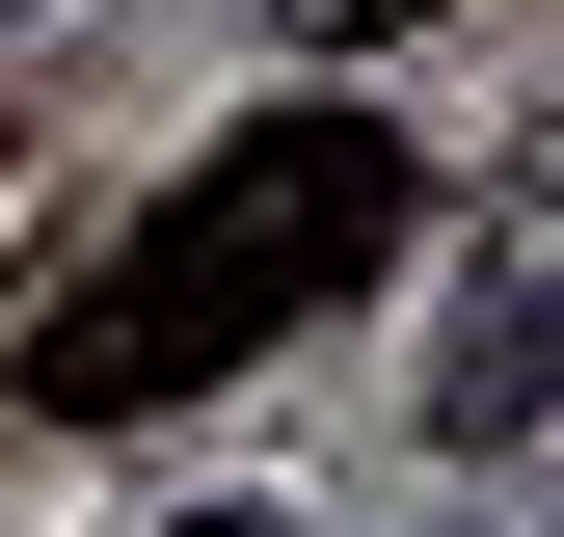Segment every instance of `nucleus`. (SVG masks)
<instances>
[{
  "label": "nucleus",
  "mask_w": 564,
  "mask_h": 537,
  "mask_svg": "<svg viewBox=\"0 0 564 537\" xmlns=\"http://www.w3.org/2000/svg\"><path fill=\"white\" fill-rule=\"evenodd\" d=\"M188 537H296V511H188Z\"/></svg>",
  "instance_id": "obj_3"
},
{
  "label": "nucleus",
  "mask_w": 564,
  "mask_h": 537,
  "mask_svg": "<svg viewBox=\"0 0 564 537\" xmlns=\"http://www.w3.org/2000/svg\"><path fill=\"white\" fill-rule=\"evenodd\" d=\"M377 242H403V134H377V108H242L216 162H188L162 216L28 322V403H54V430H134V403L242 376L269 322H323Z\"/></svg>",
  "instance_id": "obj_1"
},
{
  "label": "nucleus",
  "mask_w": 564,
  "mask_h": 537,
  "mask_svg": "<svg viewBox=\"0 0 564 537\" xmlns=\"http://www.w3.org/2000/svg\"><path fill=\"white\" fill-rule=\"evenodd\" d=\"M538 403H564V296L511 268V296L457 322V376H431V430H457V457H538Z\"/></svg>",
  "instance_id": "obj_2"
}]
</instances>
